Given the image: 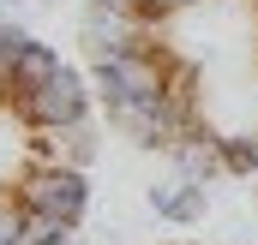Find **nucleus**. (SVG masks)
<instances>
[{"mask_svg": "<svg viewBox=\"0 0 258 245\" xmlns=\"http://www.w3.org/2000/svg\"><path fill=\"white\" fill-rule=\"evenodd\" d=\"M90 96L186 180L258 174V0H84Z\"/></svg>", "mask_w": 258, "mask_h": 245, "instance_id": "f257e3e1", "label": "nucleus"}, {"mask_svg": "<svg viewBox=\"0 0 258 245\" xmlns=\"http://www.w3.org/2000/svg\"><path fill=\"white\" fill-rule=\"evenodd\" d=\"M90 84L0 24V245H66L90 209Z\"/></svg>", "mask_w": 258, "mask_h": 245, "instance_id": "f03ea898", "label": "nucleus"}, {"mask_svg": "<svg viewBox=\"0 0 258 245\" xmlns=\"http://www.w3.org/2000/svg\"><path fill=\"white\" fill-rule=\"evenodd\" d=\"M150 209L162 221H180V227L186 221H204V180H186L180 174L174 185H150Z\"/></svg>", "mask_w": 258, "mask_h": 245, "instance_id": "7ed1b4c3", "label": "nucleus"}]
</instances>
